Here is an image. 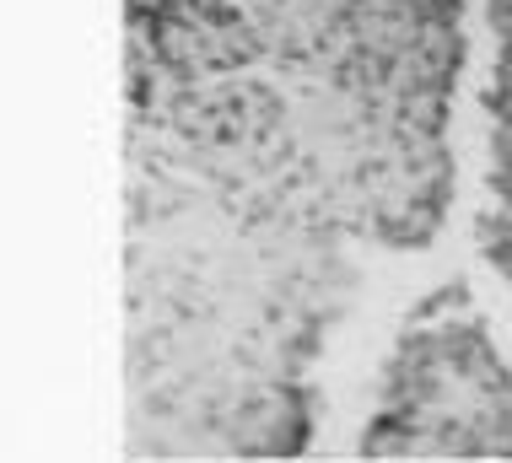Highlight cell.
I'll list each match as a JSON object with an SVG mask.
<instances>
[{
	"instance_id": "cell-1",
	"label": "cell",
	"mask_w": 512,
	"mask_h": 463,
	"mask_svg": "<svg viewBox=\"0 0 512 463\" xmlns=\"http://www.w3.org/2000/svg\"><path fill=\"white\" fill-rule=\"evenodd\" d=\"M464 307V280L415 302L383 372V415L367 420V458H512V372L496 361L486 324Z\"/></svg>"
}]
</instances>
